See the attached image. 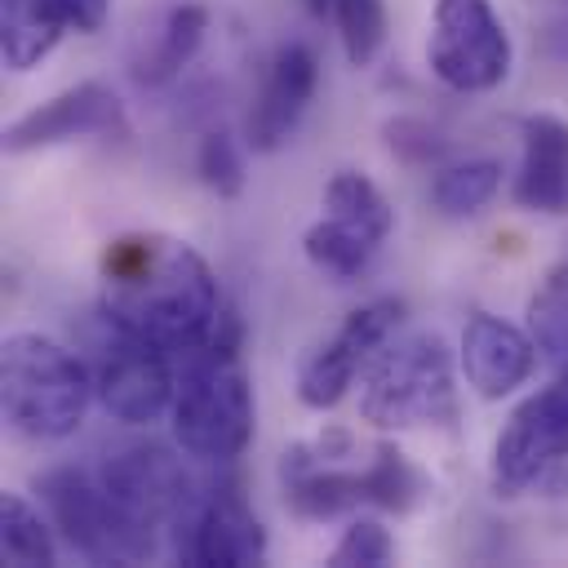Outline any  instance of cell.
Returning a JSON list of instances; mask_svg holds the SVG:
<instances>
[{
  "instance_id": "1",
  "label": "cell",
  "mask_w": 568,
  "mask_h": 568,
  "mask_svg": "<svg viewBox=\"0 0 568 568\" xmlns=\"http://www.w3.org/2000/svg\"><path fill=\"white\" fill-rule=\"evenodd\" d=\"M102 315L173 355L204 346L231 315L209 262L178 235L133 231L102 248Z\"/></svg>"
},
{
  "instance_id": "2",
  "label": "cell",
  "mask_w": 568,
  "mask_h": 568,
  "mask_svg": "<svg viewBox=\"0 0 568 568\" xmlns=\"http://www.w3.org/2000/svg\"><path fill=\"white\" fill-rule=\"evenodd\" d=\"M169 422H173L178 448L195 462H235L248 448L257 404H253V386L240 359L235 311L204 346L178 359Z\"/></svg>"
},
{
  "instance_id": "3",
  "label": "cell",
  "mask_w": 568,
  "mask_h": 568,
  "mask_svg": "<svg viewBox=\"0 0 568 568\" xmlns=\"http://www.w3.org/2000/svg\"><path fill=\"white\" fill-rule=\"evenodd\" d=\"M93 368L44 333H9L0 342V408L27 439H67L89 408Z\"/></svg>"
},
{
  "instance_id": "4",
  "label": "cell",
  "mask_w": 568,
  "mask_h": 568,
  "mask_svg": "<svg viewBox=\"0 0 568 568\" xmlns=\"http://www.w3.org/2000/svg\"><path fill=\"white\" fill-rule=\"evenodd\" d=\"M359 417L377 430L453 426L457 422V377L453 351L439 333H413L386 342L364 368Z\"/></svg>"
},
{
  "instance_id": "5",
  "label": "cell",
  "mask_w": 568,
  "mask_h": 568,
  "mask_svg": "<svg viewBox=\"0 0 568 568\" xmlns=\"http://www.w3.org/2000/svg\"><path fill=\"white\" fill-rule=\"evenodd\" d=\"M40 501L53 528L93 564H138L155 555V532H146L98 475L80 466H58L40 475Z\"/></svg>"
},
{
  "instance_id": "6",
  "label": "cell",
  "mask_w": 568,
  "mask_h": 568,
  "mask_svg": "<svg viewBox=\"0 0 568 568\" xmlns=\"http://www.w3.org/2000/svg\"><path fill=\"white\" fill-rule=\"evenodd\" d=\"M510 36L493 0H435L426 67L453 93H488L510 75Z\"/></svg>"
},
{
  "instance_id": "7",
  "label": "cell",
  "mask_w": 568,
  "mask_h": 568,
  "mask_svg": "<svg viewBox=\"0 0 568 568\" xmlns=\"http://www.w3.org/2000/svg\"><path fill=\"white\" fill-rule=\"evenodd\" d=\"M106 333L93 342V395L98 404L124 422V426H146L160 413H169L173 404V386H178V364L164 346L111 324L102 315Z\"/></svg>"
},
{
  "instance_id": "8",
  "label": "cell",
  "mask_w": 568,
  "mask_h": 568,
  "mask_svg": "<svg viewBox=\"0 0 568 568\" xmlns=\"http://www.w3.org/2000/svg\"><path fill=\"white\" fill-rule=\"evenodd\" d=\"M568 462V373L532 390L493 439V488L524 493Z\"/></svg>"
},
{
  "instance_id": "9",
  "label": "cell",
  "mask_w": 568,
  "mask_h": 568,
  "mask_svg": "<svg viewBox=\"0 0 568 568\" xmlns=\"http://www.w3.org/2000/svg\"><path fill=\"white\" fill-rule=\"evenodd\" d=\"M404 320V302L399 297H373L364 306H355L337 333L328 342H320L302 368H297V399L315 413H328L342 404V395L355 386V377L373 364V355L395 337Z\"/></svg>"
},
{
  "instance_id": "10",
  "label": "cell",
  "mask_w": 568,
  "mask_h": 568,
  "mask_svg": "<svg viewBox=\"0 0 568 568\" xmlns=\"http://www.w3.org/2000/svg\"><path fill=\"white\" fill-rule=\"evenodd\" d=\"M173 550L195 568H253L266 559V528L235 484H213L173 524Z\"/></svg>"
},
{
  "instance_id": "11",
  "label": "cell",
  "mask_w": 568,
  "mask_h": 568,
  "mask_svg": "<svg viewBox=\"0 0 568 568\" xmlns=\"http://www.w3.org/2000/svg\"><path fill=\"white\" fill-rule=\"evenodd\" d=\"M98 479L106 484V493L146 528V532H160V528H173L186 506L195 501L191 493V479L182 470V457H173L164 444H129L120 453H111L98 470Z\"/></svg>"
},
{
  "instance_id": "12",
  "label": "cell",
  "mask_w": 568,
  "mask_h": 568,
  "mask_svg": "<svg viewBox=\"0 0 568 568\" xmlns=\"http://www.w3.org/2000/svg\"><path fill=\"white\" fill-rule=\"evenodd\" d=\"M124 129H129L124 102L102 80H80L71 89L44 98L27 115H18L4 129V151L9 155H27V151L80 142V138H115Z\"/></svg>"
},
{
  "instance_id": "13",
  "label": "cell",
  "mask_w": 568,
  "mask_h": 568,
  "mask_svg": "<svg viewBox=\"0 0 568 568\" xmlns=\"http://www.w3.org/2000/svg\"><path fill=\"white\" fill-rule=\"evenodd\" d=\"M320 84V58L311 44L288 40L275 49V58L262 71V84L253 93L248 120H244V146L253 151H280L288 142V133L302 124L311 98Z\"/></svg>"
},
{
  "instance_id": "14",
  "label": "cell",
  "mask_w": 568,
  "mask_h": 568,
  "mask_svg": "<svg viewBox=\"0 0 568 568\" xmlns=\"http://www.w3.org/2000/svg\"><path fill=\"white\" fill-rule=\"evenodd\" d=\"M457 364H462V377L475 386L479 399H506L510 390H519L532 377L537 342L528 328H515L501 315L475 311L462 328Z\"/></svg>"
},
{
  "instance_id": "15",
  "label": "cell",
  "mask_w": 568,
  "mask_h": 568,
  "mask_svg": "<svg viewBox=\"0 0 568 568\" xmlns=\"http://www.w3.org/2000/svg\"><path fill=\"white\" fill-rule=\"evenodd\" d=\"M524 155L515 173V204L528 213H568V120L537 111L524 115Z\"/></svg>"
},
{
  "instance_id": "16",
  "label": "cell",
  "mask_w": 568,
  "mask_h": 568,
  "mask_svg": "<svg viewBox=\"0 0 568 568\" xmlns=\"http://www.w3.org/2000/svg\"><path fill=\"white\" fill-rule=\"evenodd\" d=\"M204 31H209V9H204V4L182 0V4L164 9V18H160V27L151 31L146 49L133 58V80L146 84V89H160V84L178 80L182 67L200 53Z\"/></svg>"
},
{
  "instance_id": "17",
  "label": "cell",
  "mask_w": 568,
  "mask_h": 568,
  "mask_svg": "<svg viewBox=\"0 0 568 568\" xmlns=\"http://www.w3.org/2000/svg\"><path fill=\"white\" fill-rule=\"evenodd\" d=\"M62 36H67V27L49 9V0H4V9H0V49H4L9 71L40 67L58 49Z\"/></svg>"
},
{
  "instance_id": "18",
  "label": "cell",
  "mask_w": 568,
  "mask_h": 568,
  "mask_svg": "<svg viewBox=\"0 0 568 568\" xmlns=\"http://www.w3.org/2000/svg\"><path fill=\"white\" fill-rule=\"evenodd\" d=\"M377 240L373 235H364L359 226H351V222H342V217H333V213H324L320 222H311L306 231H302V253H306V262L315 266V271H324V275H333V280H359L364 271H368V262L377 257Z\"/></svg>"
},
{
  "instance_id": "19",
  "label": "cell",
  "mask_w": 568,
  "mask_h": 568,
  "mask_svg": "<svg viewBox=\"0 0 568 568\" xmlns=\"http://www.w3.org/2000/svg\"><path fill=\"white\" fill-rule=\"evenodd\" d=\"M0 555H4V564H18V568L58 564L53 519H44L22 493H4L0 497Z\"/></svg>"
},
{
  "instance_id": "20",
  "label": "cell",
  "mask_w": 568,
  "mask_h": 568,
  "mask_svg": "<svg viewBox=\"0 0 568 568\" xmlns=\"http://www.w3.org/2000/svg\"><path fill=\"white\" fill-rule=\"evenodd\" d=\"M315 18H328L351 67H368L386 44V0H306Z\"/></svg>"
},
{
  "instance_id": "21",
  "label": "cell",
  "mask_w": 568,
  "mask_h": 568,
  "mask_svg": "<svg viewBox=\"0 0 568 568\" xmlns=\"http://www.w3.org/2000/svg\"><path fill=\"white\" fill-rule=\"evenodd\" d=\"M324 209H328L333 217L359 226V231L373 235L377 244L395 231V209H390V200L382 195V186H377L373 178H364V173H355V169H337V173L328 178V186H324Z\"/></svg>"
},
{
  "instance_id": "22",
  "label": "cell",
  "mask_w": 568,
  "mask_h": 568,
  "mask_svg": "<svg viewBox=\"0 0 568 568\" xmlns=\"http://www.w3.org/2000/svg\"><path fill=\"white\" fill-rule=\"evenodd\" d=\"M528 333L537 351L559 373H568V257H559L528 297Z\"/></svg>"
},
{
  "instance_id": "23",
  "label": "cell",
  "mask_w": 568,
  "mask_h": 568,
  "mask_svg": "<svg viewBox=\"0 0 568 568\" xmlns=\"http://www.w3.org/2000/svg\"><path fill=\"white\" fill-rule=\"evenodd\" d=\"M364 479H368V506H382L395 515H404L430 497V479L395 444L373 448V457L364 462Z\"/></svg>"
},
{
  "instance_id": "24",
  "label": "cell",
  "mask_w": 568,
  "mask_h": 568,
  "mask_svg": "<svg viewBox=\"0 0 568 568\" xmlns=\"http://www.w3.org/2000/svg\"><path fill=\"white\" fill-rule=\"evenodd\" d=\"M501 186V164L497 160H462L435 173L430 182V204L444 217H470L479 213Z\"/></svg>"
},
{
  "instance_id": "25",
  "label": "cell",
  "mask_w": 568,
  "mask_h": 568,
  "mask_svg": "<svg viewBox=\"0 0 568 568\" xmlns=\"http://www.w3.org/2000/svg\"><path fill=\"white\" fill-rule=\"evenodd\" d=\"M195 173L213 195L235 200L244 191V151H240V142L226 129H209L195 146Z\"/></svg>"
},
{
  "instance_id": "26",
  "label": "cell",
  "mask_w": 568,
  "mask_h": 568,
  "mask_svg": "<svg viewBox=\"0 0 568 568\" xmlns=\"http://www.w3.org/2000/svg\"><path fill=\"white\" fill-rule=\"evenodd\" d=\"M390 559H395V541L377 519H351L328 555L333 568H386Z\"/></svg>"
},
{
  "instance_id": "27",
  "label": "cell",
  "mask_w": 568,
  "mask_h": 568,
  "mask_svg": "<svg viewBox=\"0 0 568 568\" xmlns=\"http://www.w3.org/2000/svg\"><path fill=\"white\" fill-rule=\"evenodd\" d=\"M386 146L404 160V164H439L448 155V142L417 115H395L386 120Z\"/></svg>"
},
{
  "instance_id": "28",
  "label": "cell",
  "mask_w": 568,
  "mask_h": 568,
  "mask_svg": "<svg viewBox=\"0 0 568 568\" xmlns=\"http://www.w3.org/2000/svg\"><path fill=\"white\" fill-rule=\"evenodd\" d=\"M49 9L58 13V22L67 31H80V36H93L106 13H111V0H49Z\"/></svg>"
},
{
  "instance_id": "29",
  "label": "cell",
  "mask_w": 568,
  "mask_h": 568,
  "mask_svg": "<svg viewBox=\"0 0 568 568\" xmlns=\"http://www.w3.org/2000/svg\"><path fill=\"white\" fill-rule=\"evenodd\" d=\"M541 49H546L555 62H568V13L555 18V22L541 31Z\"/></svg>"
}]
</instances>
